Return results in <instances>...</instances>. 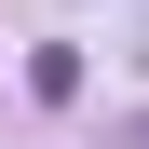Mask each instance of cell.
<instances>
[{
  "instance_id": "7a4b0ae2",
  "label": "cell",
  "mask_w": 149,
  "mask_h": 149,
  "mask_svg": "<svg viewBox=\"0 0 149 149\" xmlns=\"http://www.w3.org/2000/svg\"><path fill=\"white\" fill-rule=\"evenodd\" d=\"M109 149H149V109H136V122H109Z\"/></svg>"
},
{
  "instance_id": "3957f363",
  "label": "cell",
  "mask_w": 149,
  "mask_h": 149,
  "mask_svg": "<svg viewBox=\"0 0 149 149\" xmlns=\"http://www.w3.org/2000/svg\"><path fill=\"white\" fill-rule=\"evenodd\" d=\"M136 68H149V27H136Z\"/></svg>"
},
{
  "instance_id": "6da1fadb",
  "label": "cell",
  "mask_w": 149,
  "mask_h": 149,
  "mask_svg": "<svg viewBox=\"0 0 149 149\" xmlns=\"http://www.w3.org/2000/svg\"><path fill=\"white\" fill-rule=\"evenodd\" d=\"M27 95L68 109V95H81V41H41V54H27Z\"/></svg>"
}]
</instances>
